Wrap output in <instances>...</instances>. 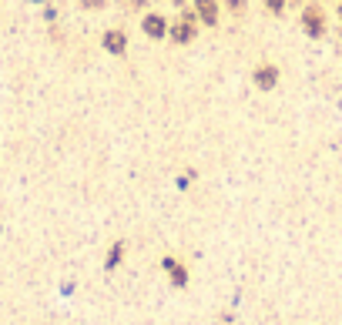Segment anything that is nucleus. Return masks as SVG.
<instances>
[{
	"label": "nucleus",
	"mask_w": 342,
	"mask_h": 325,
	"mask_svg": "<svg viewBox=\"0 0 342 325\" xmlns=\"http://www.w3.org/2000/svg\"><path fill=\"white\" fill-rule=\"evenodd\" d=\"M104 47L111 50V54H121V50L127 47V41H124V34H118V31H111V34H104Z\"/></svg>",
	"instance_id": "nucleus-1"
},
{
	"label": "nucleus",
	"mask_w": 342,
	"mask_h": 325,
	"mask_svg": "<svg viewBox=\"0 0 342 325\" xmlns=\"http://www.w3.org/2000/svg\"><path fill=\"white\" fill-rule=\"evenodd\" d=\"M275 77H279V74H275V67H258V71H255V81H258V87H275Z\"/></svg>",
	"instance_id": "nucleus-2"
},
{
	"label": "nucleus",
	"mask_w": 342,
	"mask_h": 325,
	"mask_svg": "<svg viewBox=\"0 0 342 325\" xmlns=\"http://www.w3.org/2000/svg\"><path fill=\"white\" fill-rule=\"evenodd\" d=\"M144 31L151 34V37H161V34H165V20H161V17H148V20H144Z\"/></svg>",
	"instance_id": "nucleus-3"
},
{
	"label": "nucleus",
	"mask_w": 342,
	"mask_h": 325,
	"mask_svg": "<svg viewBox=\"0 0 342 325\" xmlns=\"http://www.w3.org/2000/svg\"><path fill=\"white\" fill-rule=\"evenodd\" d=\"M198 10L205 20H215V0H198Z\"/></svg>",
	"instance_id": "nucleus-4"
},
{
	"label": "nucleus",
	"mask_w": 342,
	"mask_h": 325,
	"mask_svg": "<svg viewBox=\"0 0 342 325\" xmlns=\"http://www.w3.org/2000/svg\"><path fill=\"white\" fill-rule=\"evenodd\" d=\"M305 24H309V34H322V20H319V14H305Z\"/></svg>",
	"instance_id": "nucleus-5"
},
{
	"label": "nucleus",
	"mask_w": 342,
	"mask_h": 325,
	"mask_svg": "<svg viewBox=\"0 0 342 325\" xmlns=\"http://www.w3.org/2000/svg\"><path fill=\"white\" fill-rule=\"evenodd\" d=\"M175 37H178V41H188V37H191V27H181V24H178L175 27Z\"/></svg>",
	"instance_id": "nucleus-6"
}]
</instances>
